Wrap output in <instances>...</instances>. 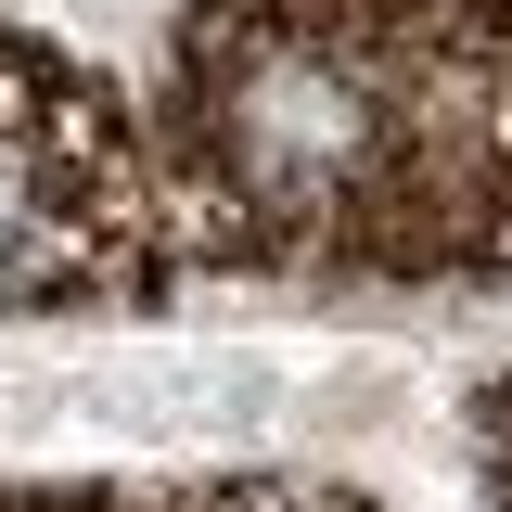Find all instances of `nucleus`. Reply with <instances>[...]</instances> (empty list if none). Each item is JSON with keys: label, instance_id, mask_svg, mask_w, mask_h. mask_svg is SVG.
<instances>
[{"label": "nucleus", "instance_id": "obj_1", "mask_svg": "<svg viewBox=\"0 0 512 512\" xmlns=\"http://www.w3.org/2000/svg\"><path fill=\"white\" fill-rule=\"evenodd\" d=\"M192 244L320 282H512V0H192Z\"/></svg>", "mask_w": 512, "mask_h": 512}, {"label": "nucleus", "instance_id": "obj_2", "mask_svg": "<svg viewBox=\"0 0 512 512\" xmlns=\"http://www.w3.org/2000/svg\"><path fill=\"white\" fill-rule=\"evenodd\" d=\"M0 512H372L346 487H167V500H0Z\"/></svg>", "mask_w": 512, "mask_h": 512}, {"label": "nucleus", "instance_id": "obj_3", "mask_svg": "<svg viewBox=\"0 0 512 512\" xmlns=\"http://www.w3.org/2000/svg\"><path fill=\"white\" fill-rule=\"evenodd\" d=\"M487 500L512 512V384H500V397H487Z\"/></svg>", "mask_w": 512, "mask_h": 512}]
</instances>
